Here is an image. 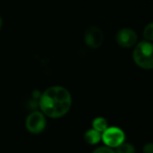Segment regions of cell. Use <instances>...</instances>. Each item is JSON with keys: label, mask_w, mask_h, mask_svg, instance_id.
Returning a JSON list of instances; mask_svg holds the SVG:
<instances>
[{"label": "cell", "mask_w": 153, "mask_h": 153, "mask_svg": "<svg viewBox=\"0 0 153 153\" xmlns=\"http://www.w3.org/2000/svg\"><path fill=\"white\" fill-rule=\"evenodd\" d=\"M39 105L44 115L54 119L60 118L70 110L72 97L67 88L53 86L42 94Z\"/></svg>", "instance_id": "1"}, {"label": "cell", "mask_w": 153, "mask_h": 153, "mask_svg": "<svg viewBox=\"0 0 153 153\" xmlns=\"http://www.w3.org/2000/svg\"><path fill=\"white\" fill-rule=\"evenodd\" d=\"M135 64L143 69L153 68V43L142 41L139 42L132 52Z\"/></svg>", "instance_id": "2"}, {"label": "cell", "mask_w": 153, "mask_h": 153, "mask_svg": "<svg viewBox=\"0 0 153 153\" xmlns=\"http://www.w3.org/2000/svg\"><path fill=\"white\" fill-rule=\"evenodd\" d=\"M125 134L123 131L118 127H108L102 133V140L106 147L117 148L124 142Z\"/></svg>", "instance_id": "3"}, {"label": "cell", "mask_w": 153, "mask_h": 153, "mask_svg": "<svg viewBox=\"0 0 153 153\" xmlns=\"http://www.w3.org/2000/svg\"><path fill=\"white\" fill-rule=\"evenodd\" d=\"M25 126L29 132L37 134L42 132L46 127V119L42 113L34 111L31 113L25 121Z\"/></svg>", "instance_id": "4"}, {"label": "cell", "mask_w": 153, "mask_h": 153, "mask_svg": "<svg viewBox=\"0 0 153 153\" xmlns=\"http://www.w3.org/2000/svg\"><path fill=\"white\" fill-rule=\"evenodd\" d=\"M84 40L88 47L97 49L104 42V33L99 27L90 26L85 32Z\"/></svg>", "instance_id": "5"}, {"label": "cell", "mask_w": 153, "mask_h": 153, "mask_svg": "<svg viewBox=\"0 0 153 153\" xmlns=\"http://www.w3.org/2000/svg\"><path fill=\"white\" fill-rule=\"evenodd\" d=\"M115 39L119 46L123 48H131L136 44L138 36L134 30L130 28H123L117 32Z\"/></svg>", "instance_id": "6"}, {"label": "cell", "mask_w": 153, "mask_h": 153, "mask_svg": "<svg viewBox=\"0 0 153 153\" xmlns=\"http://www.w3.org/2000/svg\"><path fill=\"white\" fill-rule=\"evenodd\" d=\"M84 139L87 143L90 145H95L97 144L102 140V133L98 132L94 129H89L85 132Z\"/></svg>", "instance_id": "7"}, {"label": "cell", "mask_w": 153, "mask_h": 153, "mask_svg": "<svg viewBox=\"0 0 153 153\" xmlns=\"http://www.w3.org/2000/svg\"><path fill=\"white\" fill-rule=\"evenodd\" d=\"M92 126H93L92 129L97 131L100 133H103L108 128V123H107V121L105 118H103V117H97V118H95L93 120Z\"/></svg>", "instance_id": "8"}, {"label": "cell", "mask_w": 153, "mask_h": 153, "mask_svg": "<svg viewBox=\"0 0 153 153\" xmlns=\"http://www.w3.org/2000/svg\"><path fill=\"white\" fill-rule=\"evenodd\" d=\"M135 147L129 142H123L116 148L115 153H135Z\"/></svg>", "instance_id": "9"}, {"label": "cell", "mask_w": 153, "mask_h": 153, "mask_svg": "<svg viewBox=\"0 0 153 153\" xmlns=\"http://www.w3.org/2000/svg\"><path fill=\"white\" fill-rule=\"evenodd\" d=\"M143 36L147 40V42H153V23H150L145 26Z\"/></svg>", "instance_id": "10"}, {"label": "cell", "mask_w": 153, "mask_h": 153, "mask_svg": "<svg viewBox=\"0 0 153 153\" xmlns=\"http://www.w3.org/2000/svg\"><path fill=\"white\" fill-rule=\"evenodd\" d=\"M92 153H115V151H114L111 148L106 147V146H102V147H98Z\"/></svg>", "instance_id": "11"}, {"label": "cell", "mask_w": 153, "mask_h": 153, "mask_svg": "<svg viewBox=\"0 0 153 153\" xmlns=\"http://www.w3.org/2000/svg\"><path fill=\"white\" fill-rule=\"evenodd\" d=\"M143 153H153V142H148L143 146Z\"/></svg>", "instance_id": "12"}, {"label": "cell", "mask_w": 153, "mask_h": 153, "mask_svg": "<svg viewBox=\"0 0 153 153\" xmlns=\"http://www.w3.org/2000/svg\"><path fill=\"white\" fill-rule=\"evenodd\" d=\"M2 25H3V20H2V17H1V16H0V31H1Z\"/></svg>", "instance_id": "13"}]
</instances>
